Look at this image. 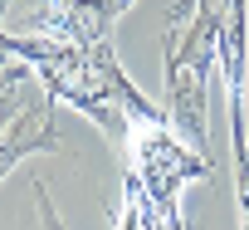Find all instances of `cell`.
Returning <instances> with one entry per match:
<instances>
[{"label": "cell", "instance_id": "6da1fadb", "mask_svg": "<svg viewBox=\"0 0 249 230\" xmlns=\"http://www.w3.org/2000/svg\"><path fill=\"white\" fill-rule=\"evenodd\" d=\"M132 0H44L39 15H30V35H49L54 44H103L107 25Z\"/></svg>", "mask_w": 249, "mask_h": 230}, {"label": "cell", "instance_id": "7a4b0ae2", "mask_svg": "<svg viewBox=\"0 0 249 230\" xmlns=\"http://www.w3.org/2000/svg\"><path fill=\"white\" fill-rule=\"evenodd\" d=\"M30 152H59V128H54V103H25L20 118L0 133V176Z\"/></svg>", "mask_w": 249, "mask_h": 230}, {"label": "cell", "instance_id": "3957f363", "mask_svg": "<svg viewBox=\"0 0 249 230\" xmlns=\"http://www.w3.org/2000/svg\"><path fill=\"white\" fill-rule=\"evenodd\" d=\"M30 191H35V206H39V215H44V230H59V215H54V206H49V196H44V186L35 181Z\"/></svg>", "mask_w": 249, "mask_h": 230}]
</instances>
